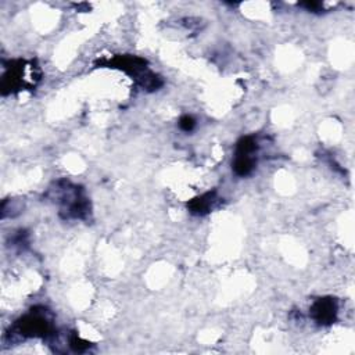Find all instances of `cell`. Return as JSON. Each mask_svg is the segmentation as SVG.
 <instances>
[{"instance_id": "6da1fadb", "label": "cell", "mask_w": 355, "mask_h": 355, "mask_svg": "<svg viewBox=\"0 0 355 355\" xmlns=\"http://www.w3.org/2000/svg\"><path fill=\"white\" fill-rule=\"evenodd\" d=\"M336 311H337V308H336L335 301L330 299H324L315 303L314 308H312V315L318 324L328 325L335 320Z\"/></svg>"}, {"instance_id": "7a4b0ae2", "label": "cell", "mask_w": 355, "mask_h": 355, "mask_svg": "<svg viewBox=\"0 0 355 355\" xmlns=\"http://www.w3.org/2000/svg\"><path fill=\"white\" fill-rule=\"evenodd\" d=\"M252 168H254V160L251 155H237L235 165H233V170L237 175H248Z\"/></svg>"}, {"instance_id": "3957f363", "label": "cell", "mask_w": 355, "mask_h": 355, "mask_svg": "<svg viewBox=\"0 0 355 355\" xmlns=\"http://www.w3.org/2000/svg\"><path fill=\"white\" fill-rule=\"evenodd\" d=\"M212 203V195L208 193V195L203 196L200 199H196L193 203L190 204V208L193 212H197V214H203V212H207L210 210V206Z\"/></svg>"}, {"instance_id": "277c9868", "label": "cell", "mask_w": 355, "mask_h": 355, "mask_svg": "<svg viewBox=\"0 0 355 355\" xmlns=\"http://www.w3.org/2000/svg\"><path fill=\"white\" fill-rule=\"evenodd\" d=\"M195 125H196V122H195V119L191 118V117H189V115H186V117H183V118L180 119V122H179V126L183 131H186V132H189V131H191V129L195 128Z\"/></svg>"}]
</instances>
